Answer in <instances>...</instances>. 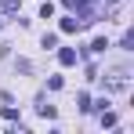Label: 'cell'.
<instances>
[{
	"label": "cell",
	"instance_id": "1",
	"mask_svg": "<svg viewBox=\"0 0 134 134\" xmlns=\"http://www.w3.org/2000/svg\"><path fill=\"white\" fill-rule=\"evenodd\" d=\"M127 76H131V72H127L123 65H120V69H112V72H109V80H105V83H109V91H127Z\"/></svg>",
	"mask_w": 134,
	"mask_h": 134
},
{
	"label": "cell",
	"instance_id": "2",
	"mask_svg": "<svg viewBox=\"0 0 134 134\" xmlns=\"http://www.w3.org/2000/svg\"><path fill=\"white\" fill-rule=\"evenodd\" d=\"M58 62H62V65H76V51H72V47H62V51H58Z\"/></svg>",
	"mask_w": 134,
	"mask_h": 134
},
{
	"label": "cell",
	"instance_id": "3",
	"mask_svg": "<svg viewBox=\"0 0 134 134\" xmlns=\"http://www.w3.org/2000/svg\"><path fill=\"white\" fill-rule=\"evenodd\" d=\"M80 29H83V25L76 22V15H72V18H62V33H80Z\"/></svg>",
	"mask_w": 134,
	"mask_h": 134
},
{
	"label": "cell",
	"instance_id": "4",
	"mask_svg": "<svg viewBox=\"0 0 134 134\" xmlns=\"http://www.w3.org/2000/svg\"><path fill=\"white\" fill-rule=\"evenodd\" d=\"M18 7H22V0H0V11L4 15H15Z\"/></svg>",
	"mask_w": 134,
	"mask_h": 134
},
{
	"label": "cell",
	"instance_id": "5",
	"mask_svg": "<svg viewBox=\"0 0 134 134\" xmlns=\"http://www.w3.org/2000/svg\"><path fill=\"white\" fill-rule=\"evenodd\" d=\"M105 47H109V40H105V36H98V40H94V44H91V54H102V51H105Z\"/></svg>",
	"mask_w": 134,
	"mask_h": 134
},
{
	"label": "cell",
	"instance_id": "6",
	"mask_svg": "<svg viewBox=\"0 0 134 134\" xmlns=\"http://www.w3.org/2000/svg\"><path fill=\"white\" fill-rule=\"evenodd\" d=\"M102 127H116V112H109V109H102Z\"/></svg>",
	"mask_w": 134,
	"mask_h": 134
},
{
	"label": "cell",
	"instance_id": "7",
	"mask_svg": "<svg viewBox=\"0 0 134 134\" xmlns=\"http://www.w3.org/2000/svg\"><path fill=\"white\" fill-rule=\"evenodd\" d=\"M36 112H40L44 120H54V105H36Z\"/></svg>",
	"mask_w": 134,
	"mask_h": 134
},
{
	"label": "cell",
	"instance_id": "8",
	"mask_svg": "<svg viewBox=\"0 0 134 134\" xmlns=\"http://www.w3.org/2000/svg\"><path fill=\"white\" fill-rule=\"evenodd\" d=\"M123 51H134V33H131V29L123 33Z\"/></svg>",
	"mask_w": 134,
	"mask_h": 134
},
{
	"label": "cell",
	"instance_id": "9",
	"mask_svg": "<svg viewBox=\"0 0 134 134\" xmlns=\"http://www.w3.org/2000/svg\"><path fill=\"white\" fill-rule=\"evenodd\" d=\"M0 116H4V120H18V112L11 109V105H4V109H0Z\"/></svg>",
	"mask_w": 134,
	"mask_h": 134
},
{
	"label": "cell",
	"instance_id": "10",
	"mask_svg": "<svg viewBox=\"0 0 134 134\" xmlns=\"http://www.w3.org/2000/svg\"><path fill=\"white\" fill-rule=\"evenodd\" d=\"M76 105H80L83 112H91V98H87V94H80V98H76Z\"/></svg>",
	"mask_w": 134,
	"mask_h": 134
},
{
	"label": "cell",
	"instance_id": "11",
	"mask_svg": "<svg viewBox=\"0 0 134 134\" xmlns=\"http://www.w3.org/2000/svg\"><path fill=\"white\" fill-rule=\"evenodd\" d=\"M109 4H120V0H109Z\"/></svg>",
	"mask_w": 134,
	"mask_h": 134
}]
</instances>
